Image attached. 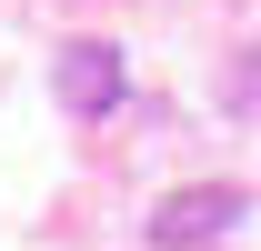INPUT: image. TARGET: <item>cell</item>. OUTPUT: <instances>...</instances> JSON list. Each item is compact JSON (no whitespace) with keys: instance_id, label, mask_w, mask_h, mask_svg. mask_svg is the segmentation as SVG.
<instances>
[{"instance_id":"obj_1","label":"cell","mask_w":261,"mask_h":251,"mask_svg":"<svg viewBox=\"0 0 261 251\" xmlns=\"http://www.w3.org/2000/svg\"><path fill=\"white\" fill-rule=\"evenodd\" d=\"M50 91H61L70 121H111V111H121V91H130V70H121V51H111V40H61Z\"/></svg>"},{"instance_id":"obj_2","label":"cell","mask_w":261,"mask_h":251,"mask_svg":"<svg viewBox=\"0 0 261 251\" xmlns=\"http://www.w3.org/2000/svg\"><path fill=\"white\" fill-rule=\"evenodd\" d=\"M241 221H251V191H171L161 211H151V241L191 251V241H231Z\"/></svg>"}]
</instances>
